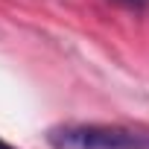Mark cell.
Returning <instances> with one entry per match:
<instances>
[{"mask_svg": "<svg viewBox=\"0 0 149 149\" xmlns=\"http://www.w3.org/2000/svg\"><path fill=\"white\" fill-rule=\"evenodd\" d=\"M47 143L53 149H149V134L123 126L64 123L47 132Z\"/></svg>", "mask_w": 149, "mask_h": 149, "instance_id": "obj_1", "label": "cell"}, {"mask_svg": "<svg viewBox=\"0 0 149 149\" xmlns=\"http://www.w3.org/2000/svg\"><path fill=\"white\" fill-rule=\"evenodd\" d=\"M114 3H123V6H132V9H143V6H149V0H114Z\"/></svg>", "mask_w": 149, "mask_h": 149, "instance_id": "obj_2", "label": "cell"}, {"mask_svg": "<svg viewBox=\"0 0 149 149\" xmlns=\"http://www.w3.org/2000/svg\"><path fill=\"white\" fill-rule=\"evenodd\" d=\"M0 149H15V146H12V143H6L3 137H0Z\"/></svg>", "mask_w": 149, "mask_h": 149, "instance_id": "obj_3", "label": "cell"}]
</instances>
